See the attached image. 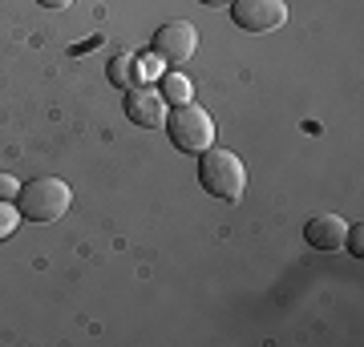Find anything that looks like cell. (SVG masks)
I'll list each match as a JSON object with an SVG mask.
<instances>
[{"instance_id":"obj_1","label":"cell","mask_w":364,"mask_h":347,"mask_svg":"<svg viewBox=\"0 0 364 347\" xmlns=\"http://www.w3.org/2000/svg\"><path fill=\"white\" fill-rule=\"evenodd\" d=\"M198 182H203V190L223 198V202H239L243 190H247V170H243V162L231 150L207 145L198 154Z\"/></svg>"},{"instance_id":"obj_2","label":"cell","mask_w":364,"mask_h":347,"mask_svg":"<svg viewBox=\"0 0 364 347\" xmlns=\"http://www.w3.org/2000/svg\"><path fill=\"white\" fill-rule=\"evenodd\" d=\"M69 202H73V190H69L61 178H33L28 186H21L16 194V210H21V219L28 222H57L65 219Z\"/></svg>"},{"instance_id":"obj_3","label":"cell","mask_w":364,"mask_h":347,"mask_svg":"<svg viewBox=\"0 0 364 347\" xmlns=\"http://www.w3.org/2000/svg\"><path fill=\"white\" fill-rule=\"evenodd\" d=\"M166 133L182 154H203L207 145H215V121L203 105H174V114H166Z\"/></svg>"},{"instance_id":"obj_4","label":"cell","mask_w":364,"mask_h":347,"mask_svg":"<svg viewBox=\"0 0 364 347\" xmlns=\"http://www.w3.org/2000/svg\"><path fill=\"white\" fill-rule=\"evenodd\" d=\"M195 49H198V28L186 25V21H166L150 40V53L166 65H186L195 57Z\"/></svg>"},{"instance_id":"obj_5","label":"cell","mask_w":364,"mask_h":347,"mask_svg":"<svg viewBox=\"0 0 364 347\" xmlns=\"http://www.w3.org/2000/svg\"><path fill=\"white\" fill-rule=\"evenodd\" d=\"M231 21L243 33H275L287 21V4L284 0H235Z\"/></svg>"},{"instance_id":"obj_6","label":"cell","mask_w":364,"mask_h":347,"mask_svg":"<svg viewBox=\"0 0 364 347\" xmlns=\"http://www.w3.org/2000/svg\"><path fill=\"white\" fill-rule=\"evenodd\" d=\"M126 117L138 129H162L166 126V97L150 85H134V89H126Z\"/></svg>"},{"instance_id":"obj_7","label":"cell","mask_w":364,"mask_h":347,"mask_svg":"<svg viewBox=\"0 0 364 347\" xmlns=\"http://www.w3.org/2000/svg\"><path fill=\"white\" fill-rule=\"evenodd\" d=\"M304 238L316 250H340L344 238H348V222L340 219V214H320V219H312L304 226Z\"/></svg>"},{"instance_id":"obj_8","label":"cell","mask_w":364,"mask_h":347,"mask_svg":"<svg viewBox=\"0 0 364 347\" xmlns=\"http://www.w3.org/2000/svg\"><path fill=\"white\" fill-rule=\"evenodd\" d=\"M105 77L114 89H134V85H142V61L134 57V53H114L109 57V69H105Z\"/></svg>"},{"instance_id":"obj_9","label":"cell","mask_w":364,"mask_h":347,"mask_svg":"<svg viewBox=\"0 0 364 347\" xmlns=\"http://www.w3.org/2000/svg\"><path fill=\"white\" fill-rule=\"evenodd\" d=\"M158 93L166 97V105H186V101H191V81L182 77V73H162Z\"/></svg>"},{"instance_id":"obj_10","label":"cell","mask_w":364,"mask_h":347,"mask_svg":"<svg viewBox=\"0 0 364 347\" xmlns=\"http://www.w3.org/2000/svg\"><path fill=\"white\" fill-rule=\"evenodd\" d=\"M16 226H21V210H16L13 202H4V198H0V238H9Z\"/></svg>"},{"instance_id":"obj_11","label":"cell","mask_w":364,"mask_h":347,"mask_svg":"<svg viewBox=\"0 0 364 347\" xmlns=\"http://www.w3.org/2000/svg\"><path fill=\"white\" fill-rule=\"evenodd\" d=\"M16 194H21V182H16L13 174H0V198L9 202V198H16Z\"/></svg>"},{"instance_id":"obj_12","label":"cell","mask_w":364,"mask_h":347,"mask_svg":"<svg viewBox=\"0 0 364 347\" xmlns=\"http://www.w3.org/2000/svg\"><path fill=\"white\" fill-rule=\"evenodd\" d=\"M344 246H348L352 255L360 258V250H364V234H360V226H356V231H352V226H348V238H344Z\"/></svg>"},{"instance_id":"obj_13","label":"cell","mask_w":364,"mask_h":347,"mask_svg":"<svg viewBox=\"0 0 364 347\" xmlns=\"http://www.w3.org/2000/svg\"><path fill=\"white\" fill-rule=\"evenodd\" d=\"M37 4H45V9H69L73 0H37Z\"/></svg>"},{"instance_id":"obj_14","label":"cell","mask_w":364,"mask_h":347,"mask_svg":"<svg viewBox=\"0 0 364 347\" xmlns=\"http://www.w3.org/2000/svg\"><path fill=\"white\" fill-rule=\"evenodd\" d=\"M198 4H207V9H227V4H235V0H198Z\"/></svg>"}]
</instances>
